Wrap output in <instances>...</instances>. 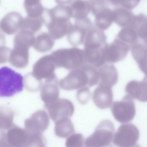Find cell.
<instances>
[{
	"label": "cell",
	"instance_id": "cell-12",
	"mask_svg": "<svg viewBox=\"0 0 147 147\" xmlns=\"http://www.w3.org/2000/svg\"><path fill=\"white\" fill-rule=\"evenodd\" d=\"M57 67L54 58L51 54L39 59L33 65L32 73L40 80L46 79L55 74L54 71Z\"/></svg>",
	"mask_w": 147,
	"mask_h": 147
},
{
	"label": "cell",
	"instance_id": "cell-1",
	"mask_svg": "<svg viewBox=\"0 0 147 147\" xmlns=\"http://www.w3.org/2000/svg\"><path fill=\"white\" fill-rule=\"evenodd\" d=\"M100 78L98 69L94 66L86 63L72 70L59 82V86L66 90L90 87L98 83Z\"/></svg>",
	"mask_w": 147,
	"mask_h": 147
},
{
	"label": "cell",
	"instance_id": "cell-21",
	"mask_svg": "<svg viewBox=\"0 0 147 147\" xmlns=\"http://www.w3.org/2000/svg\"><path fill=\"white\" fill-rule=\"evenodd\" d=\"M131 55L140 70L147 74V50L142 43H138L130 48Z\"/></svg>",
	"mask_w": 147,
	"mask_h": 147
},
{
	"label": "cell",
	"instance_id": "cell-17",
	"mask_svg": "<svg viewBox=\"0 0 147 147\" xmlns=\"http://www.w3.org/2000/svg\"><path fill=\"white\" fill-rule=\"evenodd\" d=\"M125 91L132 98L142 102L147 101V74L141 81L132 80L126 86Z\"/></svg>",
	"mask_w": 147,
	"mask_h": 147
},
{
	"label": "cell",
	"instance_id": "cell-29",
	"mask_svg": "<svg viewBox=\"0 0 147 147\" xmlns=\"http://www.w3.org/2000/svg\"><path fill=\"white\" fill-rule=\"evenodd\" d=\"M41 0H24V6L27 16L31 18L41 17L45 9L43 7Z\"/></svg>",
	"mask_w": 147,
	"mask_h": 147
},
{
	"label": "cell",
	"instance_id": "cell-36",
	"mask_svg": "<svg viewBox=\"0 0 147 147\" xmlns=\"http://www.w3.org/2000/svg\"><path fill=\"white\" fill-rule=\"evenodd\" d=\"M110 4L116 7H123L129 10L134 9L138 4L134 0H108Z\"/></svg>",
	"mask_w": 147,
	"mask_h": 147
},
{
	"label": "cell",
	"instance_id": "cell-32",
	"mask_svg": "<svg viewBox=\"0 0 147 147\" xmlns=\"http://www.w3.org/2000/svg\"><path fill=\"white\" fill-rule=\"evenodd\" d=\"M43 23V20L42 16L36 18L27 16L24 18L20 30L23 29L28 30L34 33L40 29Z\"/></svg>",
	"mask_w": 147,
	"mask_h": 147
},
{
	"label": "cell",
	"instance_id": "cell-20",
	"mask_svg": "<svg viewBox=\"0 0 147 147\" xmlns=\"http://www.w3.org/2000/svg\"><path fill=\"white\" fill-rule=\"evenodd\" d=\"M29 57V49L14 46L10 52L8 61L16 67L23 68L28 65Z\"/></svg>",
	"mask_w": 147,
	"mask_h": 147
},
{
	"label": "cell",
	"instance_id": "cell-33",
	"mask_svg": "<svg viewBox=\"0 0 147 147\" xmlns=\"http://www.w3.org/2000/svg\"><path fill=\"white\" fill-rule=\"evenodd\" d=\"M42 80L36 78L32 72L26 74L24 78V84L26 89L31 92H35L41 88Z\"/></svg>",
	"mask_w": 147,
	"mask_h": 147
},
{
	"label": "cell",
	"instance_id": "cell-11",
	"mask_svg": "<svg viewBox=\"0 0 147 147\" xmlns=\"http://www.w3.org/2000/svg\"><path fill=\"white\" fill-rule=\"evenodd\" d=\"M104 49L106 62L112 63L124 59L127 55L130 47L116 37L113 42L107 43Z\"/></svg>",
	"mask_w": 147,
	"mask_h": 147
},
{
	"label": "cell",
	"instance_id": "cell-9",
	"mask_svg": "<svg viewBox=\"0 0 147 147\" xmlns=\"http://www.w3.org/2000/svg\"><path fill=\"white\" fill-rule=\"evenodd\" d=\"M94 26L88 16L75 20L74 24L67 34L68 42L73 47L82 44L84 43L88 32Z\"/></svg>",
	"mask_w": 147,
	"mask_h": 147
},
{
	"label": "cell",
	"instance_id": "cell-34",
	"mask_svg": "<svg viewBox=\"0 0 147 147\" xmlns=\"http://www.w3.org/2000/svg\"><path fill=\"white\" fill-rule=\"evenodd\" d=\"M90 11L94 16L102 9L109 7L110 4L108 0H88Z\"/></svg>",
	"mask_w": 147,
	"mask_h": 147
},
{
	"label": "cell",
	"instance_id": "cell-35",
	"mask_svg": "<svg viewBox=\"0 0 147 147\" xmlns=\"http://www.w3.org/2000/svg\"><path fill=\"white\" fill-rule=\"evenodd\" d=\"M84 139L80 133H73L67 138L65 145L67 147H83Z\"/></svg>",
	"mask_w": 147,
	"mask_h": 147
},
{
	"label": "cell",
	"instance_id": "cell-4",
	"mask_svg": "<svg viewBox=\"0 0 147 147\" xmlns=\"http://www.w3.org/2000/svg\"><path fill=\"white\" fill-rule=\"evenodd\" d=\"M24 77L7 67L0 69V96L9 97L22 91Z\"/></svg>",
	"mask_w": 147,
	"mask_h": 147
},
{
	"label": "cell",
	"instance_id": "cell-40",
	"mask_svg": "<svg viewBox=\"0 0 147 147\" xmlns=\"http://www.w3.org/2000/svg\"><path fill=\"white\" fill-rule=\"evenodd\" d=\"M142 44L147 50V37L143 40Z\"/></svg>",
	"mask_w": 147,
	"mask_h": 147
},
{
	"label": "cell",
	"instance_id": "cell-19",
	"mask_svg": "<svg viewBox=\"0 0 147 147\" xmlns=\"http://www.w3.org/2000/svg\"><path fill=\"white\" fill-rule=\"evenodd\" d=\"M100 78L99 84L112 88L118 79L117 71L111 63H105L98 69Z\"/></svg>",
	"mask_w": 147,
	"mask_h": 147
},
{
	"label": "cell",
	"instance_id": "cell-28",
	"mask_svg": "<svg viewBox=\"0 0 147 147\" xmlns=\"http://www.w3.org/2000/svg\"><path fill=\"white\" fill-rule=\"evenodd\" d=\"M128 26L135 30L140 39L143 40L147 37V16L145 15L140 13L135 15Z\"/></svg>",
	"mask_w": 147,
	"mask_h": 147
},
{
	"label": "cell",
	"instance_id": "cell-5",
	"mask_svg": "<svg viewBox=\"0 0 147 147\" xmlns=\"http://www.w3.org/2000/svg\"><path fill=\"white\" fill-rule=\"evenodd\" d=\"M114 127L108 119L102 121L95 128L94 132L86 139L85 147H100L109 146L113 142Z\"/></svg>",
	"mask_w": 147,
	"mask_h": 147
},
{
	"label": "cell",
	"instance_id": "cell-18",
	"mask_svg": "<svg viewBox=\"0 0 147 147\" xmlns=\"http://www.w3.org/2000/svg\"><path fill=\"white\" fill-rule=\"evenodd\" d=\"M24 18L19 13L12 11L5 15L0 23L1 30L4 33L12 35L16 33L20 27Z\"/></svg>",
	"mask_w": 147,
	"mask_h": 147
},
{
	"label": "cell",
	"instance_id": "cell-24",
	"mask_svg": "<svg viewBox=\"0 0 147 147\" xmlns=\"http://www.w3.org/2000/svg\"><path fill=\"white\" fill-rule=\"evenodd\" d=\"M54 42V38L49 33L43 32L35 38L33 47L38 52L45 53L51 49Z\"/></svg>",
	"mask_w": 147,
	"mask_h": 147
},
{
	"label": "cell",
	"instance_id": "cell-6",
	"mask_svg": "<svg viewBox=\"0 0 147 147\" xmlns=\"http://www.w3.org/2000/svg\"><path fill=\"white\" fill-rule=\"evenodd\" d=\"M111 111L114 118L119 122L126 123L130 121L136 113L135 105L132 98L127 95L121 101L114 102Z\"/></svg>",
	"mask_w": 147,
	"mask_h": 147
},
{
	"label": "cell",
	"instance_id": "cell-25",
	"mask_svg": "<svg viewBox=\"0 0 147 147\" xmlns=\"http://www.w3.org/2000/svg\"><path fill=\"white\" fill-rule=\"evenodd\" d=\"M20 30L14 38V46L29 49L30 47L33 46L34 42V33L27 30Z\"/></svg>",
	"mask_w": 147,
	"mask_h": 147
},
{
	"label": "cell",
	"instance_id": "cell-13",
	"mask_svg": "<svg viewBox=\"0 0 147 147\" xmlns=\"http://www.w3.org/2000/svg\"><path fill=\"white\" fill-rule=\"evenodd\" d=\"M49 123V117L46 112L39 110L25 120L24 128L30 132L42 133L47 129Z\"/></svg>",
	"mask_w": 147,
	"mask_h": 147
},
{
	"label": "cell",
	"instance_id": "cell-39",
	"mask_svg": "<svg viewBox=\"0 0 147 147\" xmlns=\"http://www.w3.org/2000/svg\"><path fill=\"white\" fill-rule=\"evenodd\" d=\"M56 2L59 5H66L71 3L72 0H55Z\"/></svg>",
	"mask_w": 147,
	"mask_h": 147
},
{
	"label": "cell",
	"instance_id": "cell-30",
	"mask_svg": "<svg viewBox=\"0 0 147 147\" xmlns=\"http://www.w3.org/2000/svg\"><path fill=\"white\" fill-rule=\"evenodd\" d=\"M116 37L128 44L130 48L138 42L139 39L135 30L130 26L123 27Z\"/></svg>",
	"mask_w": 147,
	"mask_h": 147
},
{
	"label": "cell",
	"instance_id": "cell-41",
	"mask_svg": "<svg viewBox=\"0 0 147 147\" xmlns=\"http://www.w3.org/2000/svg\"><path fill=\"white\" fill-rule=\"evenodd\" d=\"M139 4L141 0H135Z\"/></svg>",
	"mask_w": 147,
	"mask_h": 147
},
{
	"label": "cell",
	"instance_id": "cell-2",
	"mask_svg": "<svg viewBox=\"0 0 147 147\" xmlns=\"http://www.w3.org/2000/svg\"><path fill=\"white\" fill-rule=\"evenodd\" d=\"M44 14L42 16L44 23L54 39H59L67 34L73 26L70 20L71 14L65 7L56 6L46 9Z\"/></svg>",
	"mask_w": 147,
	"mask_h": 147
},
{
	"label": "cell",
	"instance_id": "cell-26",
	"mask_svg": "<svg viewBox=\"0 0 147 147\" xmlns=\"http://www.w3.org/2000/svg\"><path fill=\"white\" fill-rule=\"evenodd\" d=\"M69 6L71 10L72 17L75 20L87 17L90 12L89 5L88 1L74 0Z\"/></svg>",
	"mask_w": 147,
	"mask_h": 147
},
{
	"label": "cell",
	"instance_id": "cell-16",
	"mask_svg": "<svg viewBox=\"0 0 147 147\" xmlns=\"http://www.w3.org/2000/svg\"><path fill=\"white\" fill-rule=\"evenodd\" d=\"M93 100L98 108L105 109L110 107L113 100V93L111 88L98 84L94 91Z\"/></svg>",
	"mask_w": 147,
	"mask_h": 147
},
{
	"label": "cell",
	"instance_id": "cell-14",
	"mask_svg": "<svg viewBox=\"0 0 147 147\" xmlns=\"http://www.w3.org/2000/svg\"><path fill=\"white\" fill-rule=\"evenodd\" d=\"M105 33L95 26L88 32L84 42V49L95 50L103 48L106 43Z\"/></svg>",
	"mask_w": 147,
	"mask_h": 147
},
{
	"label": "cell",
	"instance_id": "cell-23",
	"mask_svg": "<svg viewBox=\"0 0 147 147\" xmlns=\"http://www.w3.org/2000/svg\"><path fill=\"white\" fill-rule=\"evenodd\" d=\"M94 16L95 26L102 31L108 29L114 22L113 11L109 7L102 9Z\"/></svg>",
	"mask_w": 147,
	"mask_h": 147
},
{
	"label": "cell",
	"instance_id": "cell-8",
	"mask_svg": "<svg viewBox=\"0 0 147 147\" xmlns=\"http://www.w3.org/2000/svg\"><path fill=\"white\" fill-rule=\"evenodd\" d=\"M0 146L28 147V135L26 130L16 125L2 132L1 136Z\"/></svg>",
	"mask_w": 147,
	"mask_h": 147
},
{
	"label": "cell",
	"instance_id": "cell-37",
	"mask_svg": "<svg viewBox=\"0 0 147 147\" xmlns=\"http://www.w3.org/2000/svg\"><path fill=\"white\" fill-rule=\"evenodd\" d=\"M91 93L88 87H85L78 89L77 91L76 97L81 104L85 105L89 100Z\"/></svg>",
	"mask_w": 147,
	"mask_h": 147
},
{
	"label": "cell",
	"instance_id": "cell-27",
	"mask_svg": "<svg viewBox=\"0 0 147 147\" xmlns=\"http://www.w3.org/2000/svg\"><path fill=\"white\" fill-rule=\"evenodd\" d=\"M55 123V133L58 137L66 138L74 131L73 125L69 118L59 119Z\"/></svg>",
	"mask_w": 147,
	"mask_h": 147
},
{
	"label": "cell",
	"instance_id": "cell-10",
	"mask_svg": "<svg viewBox=\"0 0 147 147\" xmlns=\"http://www.w3.org/2000/svg\"><path fill=\"white\" fill-rule=\"evenodd\" d=\"M49 115L54 122L63 118H70L74 110L72 102L65 98H58L54 102L45 104Z\"/></svg>",
	"mask_w": 147,
	"mask_h": 147
},
{
	"label": "cell",
	"instance_id": "cell-7",
	"mask_svg": "<svg viewBox=\"0 0 147 147\" xmlns=\"http://www.w3.org/2000/svg\"><path fill=\"white\" fill-rule=\"evenodd\" d=\"M139 131L137 128L131 123L121 125L114 134L113 143L117 146H134L138 140Z\"/></svg>",
	"mask_w": 147,
	"mask_h": 147
},
{
	"label": "cell",
	"instance_id": "cell-15",
	"mask_svg": "<svg viewBox=\"0 0 147 147\" xmlns=\"http://www.w3.org/2000/svg\"><path fill=\"white\" fill-rule=\"evenodd\" d=\"M59 82L55 74L46 79L40 90V97L45 104L51 103L58 98L59 91Z\"/></svg>",
	"mask_w": 147,
	"mask_h": 147
},
{
	"label": "cell",
	"instance_id": "cell-38",
	"mask_svg": "<svg viewBox=\"0 0 147 147\" xmlns=\"http://www.w3.org/2000/svg\"><path fill=\"white\" fill-rule=\"evenodd\" d=\"M11 50L3 46L0 47V63H3L8 61Z\"/></svg>",
	"mask_w": 147,
	"mask_h": 147
},
{
	"label": "cell",
	"instance_id": "cell-31",
	"mask_svg": "<svg viewBox=\"0 0 147 147\" xmlns=\"http://www.w3.org/2000/svg\"><path fill=\"white\" fill-rule=\"evenodd\" d=\"M0 128L8 130L14 126L13 123V113L10 109L5 107L0 108Z\"/></svg>",
	"mask_w": 147,
	"mask_h": 147
},
{
	"label": "cell",
	"instance_id": "cell-22",
	"mask_svg": "<svg viewBox=\"0 0 147 147\" xmlns=\"http://www.w3.org/2000/svg\"><path fill=\"white\" fill-rule=\"evenodd\" d=\"M112 11L113 21L122 28L129 26L135 16L130 10L123 7H116Z\"/></svg>",
	"mask_w": 147,
	"mask_h": 147
},
{
	"label": "cell",
	"instance_id": "cell-3",
	"mask_svg": "<svg viewBox=\"0 0 147 147\" xmlns=\"http://www.w3.org/2000/svg\"><path fill=\"white\" fill-rule=\"evenodd\" d=\"M51 54L57 67L72 70L87 63L84 50L78 48L60 49L53 51Z\"/></svg>",
	"mask_w": 147,
	"mask_h": 147
}]
</instances>
